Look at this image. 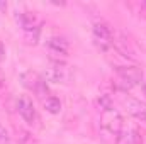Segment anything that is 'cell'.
Returning a JSON list of instances; mask_svg holds the SVG:
<instances>
[{"instance_id": "5bb4252c", "label": "cell", "mask_w": 146, "mask_h": 144, "mask_svg": "<svg viewBox=\"0 0 146 144\" xmlns=\"http://www.w3.org/2000/svg\"><path fill=\"white\" fill-rule=\"evenodd\" d=\"M39 36H41V27L26 31V32H24V42L29 44V46H36L37 42H39Z\"/></svg>"}, {"instance_id": "ac0fdd59", "label": "cell", "mask_w": 146, "mask_h": 144, "mask_svg": "<svg viewBox=\"0 0 146 144\" xmlns=\"http://www.w3.org/2000/svg\"><path fill=\"white\" fill-rule=\"evenodd\" d=\"M143 93H145V97H146V81L143 83Z\"/></svg>"}, {"instance_id": "52a82bcc", "label": "cell", "mask_w": 146, "mask_h": 144, "mask_svg": "<svg viewBox=\"0 0 146 144\" xmlns=\"http://www.w3.org/2000/svg\"><path fill=\"white\" fill-rule=\"evenodd\" d=\"M48 53L51 56V61H65L70 54V42L65 37L53 36L46 41Z\"/></svg>"}, {"instance_id": "5b68a950", "label": "cell", "mask_w": 146, "mask_h": 144, "mask_svg": "<svg viewBox=\"0 0 146 144\" xmlns=\"http://www.w3.org/2000/svg\"><path fill=\"white\" fill-rule=\"evenodd\" d=\"M100 126H102V129L106 132H109V134L117 137L122 132V129L126 127V122H124L122 114L112 107L100 112Z\"/></svg>"}, {"instance_id": "7a4b0ae2", "label": "cell", "mask_w": 146, "mask_h": 144, "mask_svg": "<svg viewBox=\"0 0 146 144\" xmlns=\"http://www.w3.org/2000/svg\"><path fill=\"white\" fill-rule=\"evenodd\" d=\"M143 78H145V73L136 65H133V66H117L115 68V80H117V87L121 90H131V88L141 85Z\"/></svg>"}, {"instance_id": "4fadbf2b", "label": "cell", "mask_w": 146, "mask_h": 144, "mask_svg": "<svg viewBox=\"0 0 146 144\" xmlns=\"http://www.w3.org/2000/svg\"><path fill=\"white\" fill-rule=\"evenodd\" d=\"M42 107L46 108V112H49V114H53V115H58V114L61 112V102H60L58 97L49 95L48 98L42 100Z\"/></svg>"}, {"instance_id": "30bf717a", "label": "cell", "mask_w": 146, "mask_h": 144, "mask_svg": "<svg viewBox=\"0 0 146 144\" xmlns=\"http://www.w3.org/2000/svg\"><path fill=\"white\" fill-rule=\"evenodd\" d=\"M15 22L19 24L22 32L36 29V27H41V24H42L41 17L37 15V12H34V10H21V12H17L15 14Z\"/></svg>"}, {"instance_id": "3957f363", "label": "cell", "mask_w": 146, "mask_h": 144, "mask_svg": "<svg viewBox=\"0 0 146 144\" xmlns=\"http://www.w3.org/2000/svg\"><path fill=\"white\" fill-rule=\"evenodd\" d=\"M44 80L49 83H56V85H68L73 80V71L72 68L65 63V61H51L44 71Z\"/></svg>"}, {"instance_id": "2e32d148", "label": "cell", "mask_w": 146, "mask_h": 144, "mask_svg": "<svg viewBox=\"0 0 146 144\" xmlns=\"http://www.w3.org/2000/svg\"><path fill=\"white\" fill-rule=\"evenodd\" d=\"M5 93H7V78H5L3 71L0 70V97H3Z\"/></svg>"}, {"instance_id": "ba28073f", "label": "cell", "mask_w": 146, "mask_h": 144, "mask_svg": "<svg viewBox=\"0 0 146 144\" xmlns=\"http://www.w3.org/2000/svg\"><path fill=\"white\" fill-rule=\"evenodd\" d=\"M122 105H124L126 112H127L131 117H134V119H138V120H141V122H146V104L145 102H141V100L136 98V97L126 95V97L122 98Z\"/></svg>"}, {"instance_id": "e0dca14e", "label": "cell", "mask_w": 146, "mask_h": 144, "mask_svg": "<svg viewBox=\"0 0 146 144\" xmlns=\"http://www.w3.org/2000/svg\"><path fill=\"white\" fill-rule=\"evenodd\" d=\"M5 59V46L2 44V41H0V63Z\"/></svg>"}, {"instance_id": "6da1fadb", "label": "cell", "mask_w": 146, "mask_h": 144, "mask_svg": "<svg viewBox=\"0 0 146 144\" xmlns=\"http://www.w3.org/2000/svg\"><path fill=\"white\" fill-rule=\"evenodd\" d=\"M19 80H21L22 87H24L27 92H31L34 97H37L41 102L51 95V93H49V88H48V81L44 80L42 75H39L37 71L27 70V71L21 73V78H19Z\"/></svg>"}, {"instance_id": "9c48e42d", "label": "cell", "mask_w": 146, "mask_h": 144, "mask_svg": "<svg viewBox=\"0 0 146 144\" xmlns=\"http://www.w3.org/2000/svg\"><path fill=\"white\" fill-rule=\"evenodd\" d=\"M112 48H114V49H115L121 56H124V58H127V59L136 61V51H134V48H133L131 41L124 36L122 32H115V31H114Z\"/></svg>"}, {"instance_id": "9a60e30c", "label": "cell", "mask_w": 146, "mask_h": 144, "mask_svg": "<svg viewBox=\"0 0 146 144\" xmlns=\"http://www.w3.org/2000/svg\"><path fill=\"white\" fill-rule=\"evenodd\" d=\"M0 144H10V134L0 122Z\"/></svg>"}, {"instance_id": "277c9868", "label": "cell", "mask_w": 146, "mask_h": 144, "mask_svg": "<svg viewBox=\"0 0 146 144\" xmlns=\"http://www.w3.org/2000/svg\"><path fill=\"white\" fill-rule=\"evenodd\" d=\"M15 108L19 112V115L22 117V120L31 126V127H41V117L37 114L36 107H34V102L29 95H21L15 102Z\"/></svg>"}, {"instance_id": "8992f818", "label": "cell", "mask_w": 146, "mask_h": 144, "mask_svg": "<svg viewBox=\"0 0 146 144\" xmlns=\"http://www.w3.org/2000/svg\"><path fill=\"white\" fill-rule=\"evenodd\" d=\"M92 39L95 46L102 51H109L112 48V39H114V31L107 22H95L92 27Z\"/></svg>"}, {"instance_id": "8fae6325", "label": "cell", "mask_w": 146, "mask_h": 144, "mask_svg": "<svg viewBox=\"0 0 146 144\" xmlns=\"http://www.w3.org/2000/svg\"><path fill=\"white\" fill-rule=\"evenodd\" d=\"M115 144H143V136L138 127H124L122 132L115 137Z\"/></svg>"}, {"instance_id": "7c38bea8", "label": "cell", "mask_w": 146, "mask_h": 144, "mask_svg": "<svg viewBox=\"0 0 146 144\" xmlns=\"http://www.w3.org/2000/svg\"><path fill=\"white\" fill-rule=\"evenodd\" d=\"M14 132H15V139H17V143L19 144H37L36 137L33 136V132H29V131H26L24 127H17V126H14Z\"/></svg>"}]
</instances>
